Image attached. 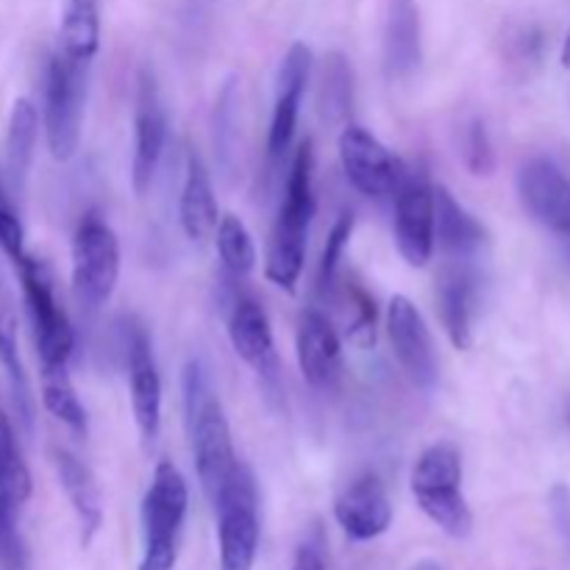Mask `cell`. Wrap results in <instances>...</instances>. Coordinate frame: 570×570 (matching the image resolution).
I'll return each instance as SVG.
<instances>
[{"label": "cell", "mask_w": 570, "mask_h": 570, "mask_svg": "<svg viewBox=\"0 0 570 570\" xmlns=\"http://www.w3.org/2000/svg\"><path fill=\"white\" fill-rule=\"evenodd\" d=\"M181 390L184 423H187L195 471H198L206 499H212L239 462L232 443V426H228L226 410H223L220 399L212 387L204 362L189 360L184 365Z\"/></svg>", "instance_id": "obj_1"}, {"label": "cell", "mask_w": 570, "mask_h": 570, "mask_svg": "<svg viewBox=\"0 0 570 570\" xmlns=\"http://www.w3.org/2000/svg\"><path fill=\"white\" fill-rule=\"evenodd\" d=\"M312 215H315V150H312V139H306L295 150V159L289 165L287 189H284V200L278 206L271 245H267L265 276L284 293H295L304 273Z\"/></svg>", "instance_id": "obj_2"}, {"label": "cell", "mask_w": 570, "mask_h": 570, "mask_svg": "<svg viewBox=\"0 0 570 570\" xmlns=\"http://www.w3.org/2000/svg\"><path fill=\"white\" fill-rule=\"evenodd\" d=\"M410 488L429 521L454 540L471 538L473 512L462 495V456L456 445H429L412 465Z\"/></svg>", "instance_id": "obj_3"}, {"label": "cell", "mask_w": 570, "mask_h": 570, "mask_svg": "<svg viewBox=\"0 0 570 570\" xmlns=\"http://www.w3.org/2000/svg\"><path fill=\"white\" fill-rule=\"evenodd\" d=\"M189 490L173 462H159L142 499V560L139 570H173L178 560Z\"/></svg>", "instance_id": "obj_4"}, {"label": "cell", "mask_w": 570, "mask_h": 570, "mask_svg": "<svg viewBox=\"0 0 570 570\" xmlns=\"http://www.w3.org/2000/svg\"><path fill=\"white\" fill-rule=\"evenodd\" d=\"M217 518L220 570H254L259 551V488L245 462H237L226 482L209 499Z\"/></svg>", "instance_id": "obj_5"}, {"label": "cell", "mask_w": 570, "mask_h": 570, "mask_svg": "<svg viewBox=\"0 0 570 570\" xmlns=\"http://www.w3.org/2000/svg\"><path fill=\"white\" fill-rule=\"evenodd\" d=\"M87 67L59 50L45 67V134L53 159L67 161L81 142V115L87 98Z\"/></svg>", "instance_id": "obj_6"}, {"label": "cell", "mask_w": 570, "mask_h": 570, "mask_svg": "<svg viewBox=\"0 0 570 570\" xmlns=\"http://www.w3.org/2000/svg\"><path fill=\"white\" fill-rule=\"evenodd\" d=\"M14 267L22 284L28 317H31L39 365H67L72 345H76V334H72L70 317L56 301L53 276H50L48 265L26 254L20 262H14Z\"/></svg>", "instance_id": "obj_7"}, {"label": "cell", "mask_w": 570, "mask_h": 570, "mask_svg": "<svg viewBox=\"0 0 570 570\" xmlns=\"http://www.w3.org/2000/svg\"><path fill=\"white\" fill-rule=\"evenodd\" d=\"M120 278V243L98 215H87L72 234V289L87 309H98L115 295Z\"/></svg>", "instance_id": "obj_8"}, {"label": "cell", "mask_w": 570, "mask_h": 570, "mask_svg": "<svg viewBox=\"0 0 570 570\" xmlns=\"http://www.w3.org/2000/svg\"><path fill=\"white\" fill-rule=\"evenodd\" d=\"M31 471L17 445L14 426L0 406V566L3 570L26 568V549L17 521L22 504L31 499Z\"/></svg>", "instance_id": "obj_9"}, {"label": "cell", "mask_w": 570, "mask_h": 570, "mask_svg": "<svg viewBox=\"0 0 570 570\" xmlns=\"http://www.w3.org/2000/svg\"><path fill=\"white\" fill-rule=\"evenodd\" d=\"M228 340L234 354L259 376L267 395H282V362H278L276 340H273L271 317L265 306L250 295H237L228 309Z\"/></svg>", "instance_id": "obj_10"}, {"label": "cell", "mask_w": 570, "mask_h": 570, "mask_svg": "<svg viewBox=\"0 0 570 570\" xmlns=\"http://www.w3.org/2000/svg\"><path fill=\"white\" fill-rule=\"evenodd\" d=\"M340 161L348 181L367 198L395 195L410 173L382 139L362 126H345V131L340 134Z\"/></svg>", "instance_id": "obj_11"}, {"label": "cell", "mask_w": 570, "mask_h": 570, "mask_svg": "<svg viewBox=\"0 0 570 570\" xmlns=\"http://www.w3.org/2000/svg\"><path fill=\"white\" fill-rule=\"evenodd\" d=\"M387 334L393 343L395 360L404 367L410 382L423 393L438 387L440 367L434 354V340L426 321L406 295H395L387 306Z\"/></svg>", "instance_id": "obj_12"}, {"label": "cell", "mask_w": 570, "mask_h": 570, "mask_svg": "<svg viewBox=\"0 0 570 570\" xmlns=\"http://www.w3.org/2000/svg\"><path fill=\"white\" fill-rule=\"evenodd\" d=\"M122 334H126V367L128 387H131L134 421H137L145 449H150L156 438H159L161 426V376L145 326H139L137 321L128 317Z\"/></svg>", "instance_id": "obj_13"}, {"label": "cell", "mask_w": 570, "mask_h": 570, "mask_svg": "<svg viewBox=\"0 0 570 570\" xmlns=\"http://www.w3.org/2000/svg\"><path fill=\"white\" fill-rule=\"evenodd\" d=\"M395 245L412 267H426L434 254V187L426 173H406L395 189Z\"/></svg>", "instance_id": "obj_14"}, {"label": "cell", "mask_w": 570, "mask_h": 570, "mask_svg": "<svg viewBox=\"0 0 570 570\" xmlns=\"http://www.w3.org/2000/svg\"><path fill=\"white\" fill-rule=\"evenodd\" d=\"M167 142V115L161 104L159 87L148 70L139 72L137 109H134V159H131V184L134 193L142 198L154 184L159 170L161 154Z\"/></svg>", "instance_id": "obj_15"}, {"label": "cell", "mask_w": 570, "mask_h": 570, "mask_svg": "<svg viewBox=\"0 0 570 570\" xmlns=\"http://www.w3.org/2000/svg\"><path fill=\"white\" fill-rule=\"evenodd\" d=\"M312 72V50L304 42L289 45L284 53L282 67H278L276 78V104H273L271 131H267V156L273 161L282 159L289 150L298 128L301 100H304L306 83H309Z\"/></svg>", "instance_id": "obj_16"}, {"label": "cell", "mask_w": 570, "mask_h": 570, "mask_svg": "<svg viewBox=\"0 0 570 570\" xmlns=\"http://www.w3.org/2000/svg\"><path fill=\"white\" fill-rule=\"evenodd\" d=\"M340 529L356 543L382 538L393 523V504L376 473H362L334 501Z\"/></svg>", "instance_id": "obj_17"}, {"label": "cell", "mask_w": 570, "mask_h": 570, "mask_svg": "<svg viewBox=\"0 0 570 570\" xmlns=\"http://www.w3.org/2000/svg\"><path fill=\"white\" fill-rule=\"evenodd\" d=\"M518 193L534 220L562 237H570V178L554 161H527L518 173Z\"/></svg>", "instance_id": "obj_18"}, {"label": "cell", "mask_w": 570, "mask_h": 570, "mask_svg": "<svg viewBox=\"0 0 570 570\" xmlns=\"http://www.w3.org/2000/svg\"><path fill=\"white\" fill-rule=\"evenodd\" d=\"M479 304V276L465 259H449L438 276V312L454 348L473 345V317Z\"/></svg>", "instance_id": "obj_19"}, {"label": "cell", "mask_w": 570, "mask_h": 570, "mask_svg": "<svg viewBox=\"0 0 570 570\" xmlns=\"http://www.w3.org/2000/svg\"><path fill=\"white\" fill-rule=\"evenodd\" d=\"M298 365L304 382L315 390H334L343 373V343L328 323V317L317 309H306L298 321L295 334Z\"/></svg>", "instance_id": "obj_20"}, {"label": "cell", "mask_w": 570, "mask_h": 570, "mask_svg": "<svg viewBox=\"0 0 570 570\" xmlns=\"http://www.w3.org/2000/svg\"><path fill=\"white\" fill-rule=\"evenodd\" d=\"M53 465L61 490L67 493V501L76 512L78 529H81V546H89L95 534L100 532V527H104V499H100L98 482H95L92 471L65 449L53 451Z\"/></svg>", "instance_id": "obj_21"}, {"label": "cell", "mask_w": 570, "mask_h": 570, "mask_svg": "<svg viewBox=\"0 0 570 570\" xmlns=\"http://www.w3.org/2000/svg\"><path fill=\"white\" fill-rule=\"evenodd\" d=\"M434 243L449 259L471 262L488 245V228L445 187H434Z\"/></svg>", "instance_id": "obj_22"}, {"label": "cell", "mask_w": 570, "mask_h": 570, "mask_svg": "<svg viewBox=\"0 0 570 570\" xmlns=\"http://www.w3.org/2000/svg\"><path fill=\"white\" fill-rule=\"evenodd\" d=\"M421 9L415 0H390L384 22V65L390 78H410L421 67Z\"/></svg>", "instance_id": "obj_23"}, {"label": "cell", "mask_w": 570, "mask_h": 570, "mask_svg": "<svg viewBox=\"0 0 570 570\" xmlns=\"http://www.w3.org/2000/svg\"><path fill=\"white\" fill-rule=\"evenodd\" d=\"M181 228L193 243H204L217 228V200L209 170L195 150L187 156V176H184L181 200H178Z\"/></svg>", "instance_id": "obj_24"}, {"label": "cell", "mask_w": 570, "mask_h": 570, "mask_svg": "<svg viewBox=\"0 0 570 570\" xmlns=\"http://www.w3.org/2000/svg\"><path fill=\"white\" fill-rule=\"evenodd\" d=\"M100 45V0H65L59 26V50L70 59H95Z\"/></svg>", "instance_id": "obj_25"}, {"label": "cell", "mask_w": 570, "mask_h": 570, "mask_svg": "<svg viewBox=\"0 0 570 570\" xmlns=\"http://www.w3.org/2000/svg\"><path fill=\"white\" fill-rule=\"evenodd\" d=\"M39 137L37 106L28 98H17L9 115V131H6V167L17 189L26 184L28 170L33 161V148Z\"/></svg>", "instance_id": "obj_26"}, {"label": "cell", "mask_w": 570, "mask_h": 570, "mask_svg": "<svg viewBox=\"0 0 570 570\" xmlns=\"http://www.w3.org/2000/svg\"><path fill=\"white\" fill-rule=\"evenodd\" d=\"M0 367H3L6 379H9L11 401H14V412L26 432L33 429V395L31 382H28L26 365H22L20 345H17V321L6 306H0Z\"/></svg>", "instance_id": "obj_27"}, {"label": "cell", "mask_w": 570, "mask_h": 570, "mask_svg": "<svg viewBox=\"0 0 570 570\" xmlns=\"http://www.w3.org/2000/svg\"><path fill=\"white\" fill-rule=\"evenodd\" d=\"M42 404L53 417H59L70 432L87 434V410L78 401L67 365H42Z\"/></svg>", "instance_id": "obj_28"}, {"label": "cell", "mask_w": 570, "mask_h": 570, "mask_svg": "<svg viewBox=\"0 0 570 570\" xmlns=\"http://www.w3.org/2000/svg\"><path fill=\"white\" fill-rule=\"evenodd\" d=\"M354 100V76L348 59L343 53H328L323 61L321 78V111L328 122H340L348 117Z\"/></svg>", "instance_id": "obj_29"}, {"label": "cell", "mask_w": 570, "mask_h": 570, "mask_svg": "<svg viewBox=\"0 0 570 570\" xmlns=\"http://www.w3.org/2000/svg\"><path fill=\"white\" fill-rule=\"evenodd\" d=\"M217 250H220L223 265L232 276H248L256 267V245L248 226L237 215H223L217 220Z\"/></svg>", "instance_id": "obj_30"}, {"label": "cell", "mask_w": 570, "mask_h": 570, "mask_svg": "<svg viewBox=\"0 0 570 570\" xmlns=\"http://www.w3.org/2000/svg\"><path fill=\"white\" fill-rule=\"evenodd\" d=\"M345 295H348V304L354 309V317L348 323L351 343L360 345V348H371L376 343V301L360 282L345 284Z\"/></svg>", "instance_id": "obj_31"}, {"label": "cell", "mask_w": 570, "mask_h": 570, "mask_svg": "<svg viewBox=\"0 0 570 570\" xmlns=\"http://www.w3.org/2000/svg\"><path fill=\"white\" fill-rule=\"evenodd\" d=\"M462 156H465V167L473 176H490L495 170V150L493 139H490L484 120L473 117L465 126V137H462Z\"/></svg>", "instance_id": "obj_32"}, {"label": "cell", "mask_w": 570, "mask_h": 570, "mask_svg": "<svg viewBox=\"0 0 570 570\" xmlns=\"http://www.w3.org/2000/svg\"><path fill=\"white\" fill-rule=\"evenodd\" d=\"M351 234H354V217L340 215V220L334 223L332 232H328L326 248H323L321 271H317V287H321L323 293H328V289L334 287V278H337V271H340V259H343L345 248H348Z\"/></svg>", "instance_id": "obj_33"}, {"label": "cell", "mask_w": 570, "mask_h": 570, "mask_svg": "<svg viewBox=\"0 0 570 570\" xmlns=\"http://www.w3.org/2000/svg\"><path fill=\"white\" fill-rule=\"evenodd\" d=\"M0 250L11 262H20L26 256V232H22L20 217H17L14 206L6 195L3 181H0Z\"/></svg>", "instance_id": "obj_34"}, {"label": "cell", "mask_w": 570, "mask_h": 570, "mask_svg": "<svg viewBox=\"0 0 570 570\" xmlns=\"http://www.w3.org/2000/svg\"><path fill=\"white\" fill-rule=\"evenodd\" d=\"M289 570H328L326 566V543H323V532L315 529L312 534H306L304 543L295 551L293 568Z\"/></svg>", "instance_id": "obj_35"}, {"label": "cell", "mask_w": 570, "mask_h": 570, "mask_svg": "<svg viewBox=\"0 0 570 570\" xmlns=\"http://www.w3.org/2000/svg\"><path fill=\"white\" fill-rule=\"evenodd\" d=\"M410 570H443V568H440L434 560H421V562H415Z\"/></svg>", "instance_id": "obj_36"}, {"label": "cell", "mask_w": 570, "mask_h": 570, "mask_svg": "<svg viewBox=\"0 0 570 570\" xmlns=\"http://www.w3.org/2000/svg\"><path fill=\"white\" fill-rule=\"evenodd\" d=\"M562 65L570 70V28H568V37H566V45H562Z\"/></svg>", "instance_id": "obj_37"}, {"label": "cell", "mask_w": 570, "mask_h": 570, "mask_svg": "<svg viewBox=\"0 0 570 570\" xmlns=\"http://www.w3.org/2000/svg\"><path fill=\"white\" fill-rule=\"evenodd\" d=\"M568 423H570V410H568Z\"/></svg>", "instance_id": "obj_38"}, {"label": "cell", "mask_w": 570, "mask_h": 570, "mask_svg": "<svg viewBox=\"0 0 570 570\" xmlns=\"http://www.w3.org/2000/svg\"><path fill=\"white\" fill-rule=\"evenodd\" d=\"M17 570H26V568H17Z\"/></svg>", "instance_id": "obj_39"}]
</instances>
